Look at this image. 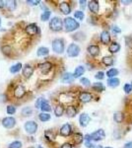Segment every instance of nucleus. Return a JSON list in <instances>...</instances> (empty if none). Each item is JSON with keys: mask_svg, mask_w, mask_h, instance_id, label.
I'll use <instances>...</instances> for the list:
<instances>
[{"mask_svg": "<svg viewBox=\"0 0 132 148\" xmlns=\"http://www.w3.org/2000/svg\"><path fill=\"white\" fill-rule=\"evenodd\" d=\"M63 24H64V29H65L66 32H73V31H76L80 27V25H79L77 21L74 20L71 17H67L64 19Z\"/></svg>", "mask_w": 132, "mask_h": 148, "instance_id": "f257e3e1", "label": "nucleus"}, {"mask_svg": "<svg viewBox=\"0 0 132 148\" xmlns=\"http://www.w3.org/2000/svg\"><path fill=\"white\" fill-rule=\"evenodd\" d=\"M49 28H50V30L54 31V32H59V31H61L62 28H63V21L59 17L52 18L49 23Z\"/></svg>", "mask_w": 132, "mask_h": 148, "instance_id": "f03ea898", "label": "nucleus"}, {"mask_svg": "<svg viewBox=\"0 0 132 148\" xmlns=\"http://www.w3.org/2000/svg\"><path fill=\"white\" fill-rule=\"evenodd\" d=\"M52 49L56 53H63L64 51V42L60 39H55L52 40Z\"/></svg>", "mask_w": 132, "mask_h": 148, "instance_id": "7ed1b4c3", "label": "nucleus"}, {"mask_svg": "<svg viewBox=\"0 0 132 148\" xmlns=\"http://www.w3.org/2000/svg\"><path fill=\"white\" fill-rule=\"evenodd\" d=\"M80 53V47L76 44H71L67 47V54L70 57H76Z\"/></svg>", "mask_w": 132, "mask_h": 148, "instance_id": "20e7f679", "label": "nucleus"}, {"mask_svg": "<svg viewBox=\"0 0 132 148\" xmlns=\"http://www.w3.org/2000/svg\"><path fill=\"white\" fill-rule=\"evenodd\" d=\"M24 127H25V130L27 131V133H29V134H34L38 130V125L36 121H30L25 123Z\"/></svg>", "mask_w": 132, "mask_h": 148, "instance_id": "39448f33", "label": "nucleus"}, {"mask_svg": "<svg viewBox=\"0 0 132 148\" xmlns=\"http://www.w3.org/2000/svg\"><path fill=\"white\" fill-rule=\"evenodd\" d=\"M91 139L94 140V141H100V140H103L105 137V133L104 130H98L96 131H94L93 133H91Z\"/></svg>", "mask_w": 132, "mask_h": 148, "instance_id": "423d86ee", "label": "nucleus"}, {"mask_svg": "<svg viewBox=\"0 0 132 148\" xmlns=\"http://www.w3.org/2000/svg\"><path fill=\"white\" fill-rule=\"evenodd\" d=\"M2 125H3L4 127H6V128H12L16 125V120L14 118H12V116H7V118L3 119Z\"/></svg>", "mask_w": 132, "mask_h": 148, "instance_id": "0eeeda50", "label": "nucleus"}, {"mask_svg": "<svg viewBox=\"0 0 132 148\" xmlns=\"http://www.w3.org/2000/svg\"><path fill=\"white\" fill-rule=\"evenodd\" d=\"M25 30L29 36H36L39 33V28H38L37 24H30L26 27Z\"/></svg>", "mask_w": 132, "mask_h": 148, "instance_id": "6e6552de", "label": "nucleus"}, {"mask_svg": "<svg viewBox=\"0 0 132 148\" xmlns=\"http://www.w3.org/2000/svg\"><path fill=\"white\" fill-rule=\"evenodd\" d=\"M59 132H60V134L62 135V136H69V135L72 133L71 125H69V123H65V125H63L61 126Z\"/></svg>", "mask_w": 132, "mask_h": 148, "instance_id": "1a4fd4ad", "label": "nucleus"}, {"mask_svg": "<svg viewBox=\"0 0 132 148\" xmlns=\"http://www.w3.org/2000/svg\"><path fill=\"white\" fill-rule=\"evenodd\" d=\"M90 121H91V118H90V116H89L88 114L83 113L82 114H80V118H79V123H80L81 126H83V127L87 126L89 125V123H90Z\"/></svg>", "mask_w": 132, "mask_h": 148, "instance_id": "9d476101", "label": "nucleus"}, {"mask_svg": "<svg viewBox=\"0 0 132 148\" xmlns=\"http://www.w3.org/2000/svg\"><path fill=\"white\" fill-rule=\"evenodd\" d=\"M93 99V95L89 92H81L79 94V100L82 103H89Z\"/></svg>", "mask_w": 132, "mask_h": 148, "instance_id": "9b49d317", "label": "nucleus"}, {"mask_svg": "<svg viewBox=\"0 0 132 148\" xmlns=\"http://www.w3.org/2000/svg\"><path fill=\"white\" fill-rule=\"evenodd\" d=\"M75 79V77H74V75L70 72H66L64 73L63 75H62L61 77V82L62 83H65V84H70L72 83Z\"/></svg>", "mask_w": 132, "mask_h": 148, "instance_id": "f8f14e48", "label": "nucleus"}, {"mask_svg": "<svg viewBox=\"0 0 132 148\" xmlns=\"http://www.w3.org/2000/svg\"><path fill=\"white\" fill-rule=\"evenodd\" d=\"M88 7H89V9H90V11L94 14H97L98 12H99L100 5H99V2H98L97 0H91L88 4Z\"/></svg>", "mask_w": 132, "mask_h": 148, "instance_id": "ddd939ff", "label": "nucleus"}, {"mask_svg": "<svg viewBox=\"0 0 132 148\" xmlns=\"http://www.w3.org/2000/svg\"><path fill=\"white\" fill-rule=\"evenodd\" d=\"M59 10L61 11V13H63L64 15H68L71 12V7L69 5L68 2H61L59 5Z\"/></svg>", "mask_w": 132, "mask_h": 148, "instance_id": "4468645a", "label": "nucleus"}, {"mask_svg": "<svg viewBox=\"0 0 132 148\" xmlns=\"http://www.w3.org/2000/svg\"><path fill=\"white\" fill-rule=\"evenodd\" d=\"M87 51L89 52V54L92 56H97L100 54V47L96 45H91V46L88 47Z\"/></svg>", "mask_w": 132, "mask_h": 148, "instance_id": "2eb2a0df", "label": "nucleus"}, {"mask_svg": "<svg viewBox=\"0 0 132 148\" xmlns=\"http://www.w3.org/2000/svg\"><path fill=\"white\" fill-rule=\"evenodd\" d=\"M52 68V64L49 62V61H47V62H44V63H40L39 65V69L40 70V72L42 73H47L49 71H50V69Z\"/></svg>", "mask_w": 132, "mask_h": 148, "instance_id": "dca6fc26", "label": "nucleus"}, {"mask_svg": "<svg viewBox=\"0 0 132 148\" xmlns=\"http://www.w3.org/2000/svg\"><path fill=\"white\" fill-rule=\"evenodd\" d=\"M25 93H26L25 88L21 85H18L15 89H14V96H15L16 98H18V99L22 98L24 95H25Z\"/></svg>", "mask_w": 132, "mask_h": 148, "instance_id": "f3484780", "label": "nucleus"}, {"mask_svg": "<svg viewBox=\"0 0 132 148\" xmlns=\"http://www.w3.org/2000/svg\"><path fill=\"white\" fill-rule=\"evenodd\" d=\"M101 42L104 45H107L110 42V35L107 31H103L101 33Z\"/></svg>", "mask_w": 132, "mask_h": 148, "instance_id": "a211bd4d", "label": "nucleus"}, {"mask_svg": "<svg viewBox=\"0 0 132 148\" xmlns=\"http://www.w3.org/2000/svg\"><path fill=\"white\" fill-rule=\"evenodd\" d=\"M34 73V68L30 64H26L25 67L23 68V75L26 78H30Z\"/></svg>", "mask_w": 132, "mask_h": 148, "instance_id": "6ab92c4d", "label": "nucleus"}, {"mask_svg": "<svg viewBox=\"0 0 132 148\" xmlns=\"http://www.w3.org/2000/svg\"><path fill=\"white\" fill-rule=\"evenodd\" d=\"M109 51L110 53H116L120 51V45L117 42H112L109 47Z\"/></svg>", "mask_w": 132, "mask_h": 148, "instance_id": "aec40b11", "label": "nucleus"}, {"mask_svg": "<svg viewBox=\"0 0 132 148\" xmlns=\"http://www.w3.org/2000/svg\"><path fill=\"white\" fill-rule=\"evenodd\" d=\"M77 114V109L74 106H68L66 108V114L69 118H74Z\"/></svg>", "mask_w": 132, "mask_h": 148, "instance_id": "412c9836", "label": "nucleus"}, {"mask_svg": "<svg viewBox=\"0 0 132 148\" xmlns=\"http://www.w3.org/2000/svg\"><path fill=\"white\" fill-rule=\"evenodd\" d=\"M84 73H85V67L80 65V66H78V67H76L75 71H74V73H73V75H74V77H75V78H80Z\"/></svg>", "mask_w": 132, "mask_h": 148, "instance_id": "4be33fe9", "label": "nucleus"}, {"mask_svg": "<svg viewBox=\"0 0 132 148\" xmlns=\"http://www.w3.org/2000/svg\"><path fill=\"white\" fill-rule=\"evenodd\" d=\"M119 83H120V81H119L118 78H110V79L107 80V85L109 86V87L111 88H116L117 86L119 85Z\"/></svg>", "mask_w": 132, "mask_h": 148, "instance_id": "5701e85b", "label": "nucleus"}, {"mask_svg": "<svg viewBox=\"0 0 132 148\" xmlns=\"http://www.w3.org/2000/svg\"><path fill=\"white\" fill-rule=\"evenodd\" d=\"M118 73H119L118 69H116V68H110L109 70L107 71V76L109 78V79H110V78H116V75H118Z\"/></svg>", "mask_w": 132, "mask_h": 148, "instance_id": "b1692460", "label": "nucleus"}, {"mask_svg": "<svg viewBox=\"0 0 132 148\" xmlns=\"http://www.w3.org/2000/svg\"><path fill=\"white\" fill-rule=\"evenodd\" d=\"M92 88L96 92H103L105 91V86L101 82H96L92 85Z\"/></svg>", "mask_w": 132, "mask_h": 148, "instance_id": "393cba45", "label": "nucleus"}, {"mask_svg": "<svg viewBox=\"0 0 132 148\" xmlns=\"http://www.w3.org/2000/svg\"><path fill=\"white\" fill-rule=\"evenodd\" d=\"M102 61L105 66H111V65H114V60L111 56H105L104 58L102 59Z\"/></svg>", "mask_w": 132, "mask_h": 148, "instance_id": "a878e982", "label": "nucleus"}, {"mask_svg": "<svg viewBox=\"0 0 132 148\" xmlns=\"http://www.w3.org/2000/svg\"><path fill=\"white\" fill-rule=\"evenodd\" d=\"M49 52V49L45 47H40L37 51V54L39 56H47Z\"/></svg>", "mask_w": 132, "mask_h": 148, "instance_id": "bb28decb", "label": "nucleus"}, {"mask_svg": "<svg viewBox=\"0 0 132 148\" xmlns=\"http://www.w3.org/2000/svg\"><path fill=\"white\" fill-rule=\"evenodd\" d=\"M73 140H74V143H76V144H80V143H82L83 142V140H84V136L81 133H75L74 134V136H73Z\"/></svg>", "mask_w": 132, "mask_h": 148, "instance_id": "cd10ccee", "label": "nucleus"}, {"mask_svg": "<svg viewBox=\"0 0 132 148\" xmlns=\"http://www.w3.org/2000/svg\"><path fill=\"white\" fill-rule=\"evenodd\" d=\"M64 113V108L63 106H61V105H57L56 107H55L54 109V114L56 116H61L62 114Z\"/></svg>", "mask_w": 132, "mask_h": 148, "instance_id": "c85d7f7f", "label": "nucleus"}, {"mask_svg": "<svg viewBox=\"0 0 132 148\" xmlns=\"http://www.w3.org/2000/svg\"><path fill=\"white\" fill-rule=\"evenodd\" d=\"M40 109H42V112H50L51 111V108H50V105L49 104V102L47 100H44L42 103V106H40Z\"/></svg>", "mask_w": 132, "mask_h": 148, "instance_id": "c756f323", "label": "nucleus"}, {"mask_svg": "<svg viewBox=\"0 0 132 148\" xmlns=\"http://www.w3.org/2000/svg\"><path fill=\"white\" fill-rule=\"evenodd\" d=\"M21 68H22V63H16V64H14L13 66H11L10 67V72L11 73H17V72H19V71L21 70Z\"/></svg>", "mask_w": 132, "mask_h": 148, "instance_id": "7c9ffc66", "label": "nucleus"}, {"mask_svg": "<svg viewBox=\"0 0 132 148\" xmlns=\"http://www.w3.org/2000/svg\"><path fill=\"white\" fill-rule=\"evenodd\" d=\"M123 114L122 113H116L114 114V120L116 123H122V121H123Z\"/></svg>", "mask_w": 132, "mask_h": 148, "instance_id": "2f4dec72", "label": "nucleus"}, {"mask_svg": "<svg viewBox=\"0 0 132 148\" xmlns=\"http://www.w3.org/2000/svg\"><path fill=\"white\" fill-rule=\"evenodd\" d=\"M39 119L42 121H49L50 120V114L47 113H42L39 114Z\"/></svg>", "mask_w": 132, "mask_h": 148, "instance_id": "473e14b6", "label": "nucleus"}, {"mask_svg": "<svg viewBox=\"0 0 132 148\" xmlns=\"http://www.w3.org/2000/svg\"><path fill=\"white\" fill-rule=\"evenodd\" d=\"M6 6H7V8H8L9 10L13 11L14 9L17 7V2L14 1V0H12V1H7L6 2Z\"/></svg>", "mask_w": 132, "mask_h": 148, "instance_id": "72a5a7b5", "label": "nucleus"}, {"mask_svg": "<svg viewBox=\"0 0 132 148\" xmlns=\"http://www.w3.org/2000/svg\"><path fill=\"white\" fill-rule=\"evenodd\" d=\"M50 14H51V12L47 10L44 11V13L42 14V16H40V19H42V21H47L50 17Z\"/></svg>", "mask_w": 132, "mask_h": 148, "instance_id": "f704fd0d", "label": "nucleus"}, {"mask_svg": "<svg viewBox=\"0 0 132 148\" xmlns=\"http://www.w3.org/2000/svg\"><path fill=\"white\" fill-rule=\"evenodd\" d=\"M74 17L77 19V20L82 21L83 19H84V12H82V11H76L75 13H74Z\"/></svg>", "mask_w": 132, "mask_h": 148, "instance_id": "c9c22d12", "label": "nucleus"}, {"mask_svg": "<svg viewBox=\"0 0 132 148\" xmlns=\"http://www.w3.org/2000/svg\"><path fill=\"white\" fill-rule=\"evenodd\" d=\"M123 90L126 94H130L132 92V85L129 84V83H126V84H124V86H123Z\"/></svg>", "mask_w": 132, "mask_h": 148, "instance_id": "e433bc0d", "label": "nucleus"}, {"mask_svg": "<svg viewBox=\"0 0 132 148\" xmlns=\"http://www.w3.org/2000/svg\"><path fill=\"white\" fill-rule=\"evenodd\" d=\"M33 113L32 109L30 108V107H27V108H24L22 110V114L23 116H31Z\"/></svg>", "mask_w": 132, "mask_h": 148, "instance_id": "4c0bfd02", "label": "nucleus"}, {"mask_svg": "<svg viewBox=\"0 0 132 148\" xmlns=\"http://www.w3.org/2000/svg\"><path fill=\"white\" fill-rule=\"evenodd\" d=\"M80 83L84 86H86V87H89V86L91 85V82L90 80L88 79V78H85V77H82L80 79Z\"/></svg>", "mask_w": 132, "mask_h": 148, "instance_id": "58836bf2", "label": "nucleus"}, {"mask_svg": "<svg viewBox=\"0 0 132 148\" xmlns=\"http://www.w3.org/2000/svg\"><path fill=\"white\" fill-rule=\"evenodd\" d=\"M22 147V142L21 141H14L9 145V148H21Z\"/></svg>", "mask_w": 132, "mask_h": 148, "instance_id": "ea45409f", "label": "nucleus"}, {"mask_svg": "<svg viewBox=\"0 0 132 148\" xmlns=\"http://www.w3.org/2000/svg\"><path fill=\"white\" fill-rule=\"evenodd\" d=\"M7 114H15V112H16V109H15V107L14 106H8L7 107Z\"/></svg>", "mask_w": 132, "mask_h": 148, "instance_id": "a19ab883", "label": "nucleus"}, {"mask_svg": "<svg viewBox=\"0 0 132 148\" xmlns=\"http://www.w3.org/2000/svg\"><path fill=\"white\" fill-rule=\"evenodd\" d=\"M96 79L98 80H103L105 78V73L103 72V71H99V72H97V74L95 75Z\"/></svg>", "mask_w": 132, "mask_h": 148, "instance_id": "79ce46f5", "label": "nucleus"}, {"mask_svg": "<svg viewBox=\"0 0 132 148\" xmlns=\"http://www.w3.org/2000/svg\"><path fill=\"white\" fill-rule=\"evenodd\" d=\"M111 31L114 33V34H120V33H121V30L117 27V26H114V27L111 28Z\"/></svg>", "mask_w": 132, "mask_h": 148, "instance_id": "37998d69", "label": "nucleus"}, {"mask_svg": "<svg viewBox=\"0 0 132 148\" xmlns=\"http://www.w3.org/2000/svg\"><path fill=\"white\" fill-rule=\"evenodd\" d=\"M8 49H9V51H11V47H8V46H5V47H2V51H3L4 53H6V54H8V52H9Z\"/></svg>", "mask_w": 132, "mask_h": 148, "instance_id": "c03bdc74", "label": "nucleus"}, {"mask_svg": "<svg viewBox=\"0 0 132 148\" xmlns=\"http://www.w3.org/2000/svg\"><path fill=\"white\" fill-rule=\"evenodd\" d=\"M79 3H80V7H81V9H85V7H86V3H87V1H85V0H81V1H79Z\"/></svg>", "mask_w": 132, "mask_h": 148, "instance_id": "a18cd8bd", "label": "nucleus"}, {"mask_svg": "<svg viewBox=\"0 0 132 148\" xmlns=\"http://www.w3.org/2000/svg\"><path fill=\"white\" fill-rule=\"evenodd\" d=\"M28 4H31V5H38V4L40 3L39 0H36V1H32V0H28L27 1Z\"/></svg>", "mask_w": 132, "mask_h": 148, "instance_id": "49530a36", "label": "nucleus"}, {"mask_svg": "<svg viewBox=\"0 0 132 148\" xmlns=\"http://www.w3.org/2000/svg\"><path fill=\"white\" fill-rule=\"evenodd\" d=\"M85 145H86V147H88V148H95V145L91 141H86Z\"/></svg>", "mask_w": 132, "mask_h": 148, "instance_id": "de8ad7c7", "label": "nucleus"}, {"mask_svg": "<svg viewBox=\"0 0 132 148\" xmlns=\"http://www.w3.org/2000/svg\"><path fill=\"white\" fill-rule=\"evenodd\" d=\"M7 101L6 95H0V103H5Z\"/></svg>", "mask_w": 132, "mask_h": 148, "instance_id": "09e8293b", "label": "nucleus"}, {"mask_svg": "<svg viewBox=\"0 0 132 148\" xmlns=\"http://www.w3.org/2000/svg\"><path fill=\"white\" fill-rule=\"evenodd\" d=\"M42 101H44V100H42V98H40V99L38 100V102L36 103V107H37V108H40V106H42Z\"/></svg>", "mask_w": 132, "mask_h": 148, "instance_id": "8fccbe9b", "label": "nucleus"}, {"mask_svg": "<svg viewBox=\"0 0 132 148\" xmlns=\"http://www.w3.org/2000/svg\"><path fill=\"white\" fill-rule=\"evenodd\" d=\"M123 148H132V141H129V142H126L124 144Z\"/></svg>", "mask_w": 132, "mask_h": 148, "instance_id": "3c124183", "label": "nucleus"}, {"mask_svg": "<svg viewBox=\"0 0 132 148\" xmlns=\"http://www.w3.org/2000/svg\"><path fill=\"white\" fill-rule=\"evenodd\" d=\"M61 148H73V147H72V145L70 143H64V144L61 146Z\"/></svg>", "mask_w": 132, "mask_h": 148, "instance_id": "603ef678", "label": "nucleus"}, {"mask_svg": "<svg viewBox=\"0 0 132 148\" xmlns=\"http://www.w3.org/2000/svg\"><path fill=\"white\" fill-rule=\"evenodd\" d=\"M6 2H4V1H2V0H0V8H3L4 6L6 5Z\"/></svg>", "mask_w": 132, "mask_h": 148, "instance_id": "864d4df0", "label": "nucleus"}, {"mask_svg": "<svg viewBox=\"0 0 132 148\" xmlns=\"http://www.w3.org/2000/svg\"><path fill=\"white\" fill-rule=\"evenodd\" d=\"M121 3L122 4H125V5H128V4L132 3V1H130V0H129V1H125V0H124V1H121Z\"/></svg>", "mask_w": 132, "mask_h": 148, "instance_id": "5fc2aeb1", "label": "nucleus"}, {"mask_svg": "<svg viewBox=\"0 0 132 148\" xmlns=\"http://www.w3.org/2000/svg\"><path fill=\"white\" fill-rule=\"evenodd\" d=\"M95 148H103V146H101V145H98V146H95Z\"/></svg>", "mask_w": 132, "mask_h": 148, "instance_id": "6e6d98bb", "label": "nucleus"}, {"mask_svg": "<svg viewBox=\"0 0 132 148\" xmlns=\"http://www.w3.org/2000/svg\"><path fill=\"white\" fill-rule=\"evenodd\" d=\"M0 25H1V19H0Z\"/></svg>", "mask_w": 132, "mask_h": 148, "instance_id": "4d7b16f0", "label": "nucleus"}, {"mask_svg": "<svg viewBox=\"0 0 132 148\" xmlns=\"http://www.w3.org/2000/svg\"><path fill=\"white\" fill-rule=\"evenodd\" d=\"M105 148H112V147H105Z\"/></svg>", "mask_w": 132, "mask_h": 148, "instance_id": "13d9d810", "label": "nucleus"}, {"mask_svg": "<svg viewBox=\"0 0 132 148\" xmlns=\"http://www.w3.org/2000/svg\"><path fill=\"white\" fill-rule=\"evenodd\" d=\"M39 148H42V147H40V146H39Z\"/></svg>", "mask_w": 132, "mask_h": 148, "instance_id": "bf43d9fd", "label": "nucleus"}, {"mask_svg": "<svg viewBox=\"0 0 132 148\" xmlns=\"http://www.w3.org/2000/svg\"><path fill=\"white\" fill-rule=\"evenodd\" d=\"M131 85H132V83H131Z\"/></svg>", "mask_w": 132, "mask_h": 148, "instance_id": "052dcab7", "label": "nucleus"}]
</instances>
